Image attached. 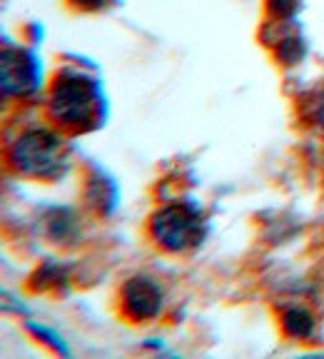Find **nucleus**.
Here are the masks:
<instances>
[{
  "label": "nucleus",
  "instance_id": "1",
  "mask_svg": "<svg viewBox=\"0 0 324 359\" xmlns=\"http://www.w3.org/2000/svg\"><path fill=\"white\" fill-rule=\"evenodd\" d=\"M97 93L93 80L78 73H62L50 93L53 118L65 128H88L95 118Z\"/></svg>",
  "mask_w": 324,
  "mask_h": 359
},
{
  "label": "nucleus",
  "instance_id": "2",
  "mask_svg": "<svg viewBox=\"0 0 324 359\" xmlns=\"http://www.w3.org/2000/svg\"><path fill=\"white\" fill-rule=\"evenodd\" d=\"M13 165L30 177H58L65 170L60 140L45 130L22 135L13 145Z\"/></svg>",
  "mask_w": 324,
  "mask_h": 359
},
{
  "label": "nucleus",
  "instance_id": "3",
  "mask_svg": "<svg viewBox=\"0 0 324 359\" xmlns=\"http://www.w3.org/2000/svg\"><path fill=\"white\" fill-rule=\"evenodd\" d=\"M152 235L165 250L182 252L200 237V217L184 205L165 208L152 217Z\"/></svg>",
  "mask_w": 324,
  "mask_h": 359
},
{
  "label": "nucleus",
  "instance_id": "4",
  "mask_svg": "<svg viewBox=\"0 0 324 359\" xmlns=\"http://www.w3.org/2000/svg\"><path fill=\"white\" fill-rule=\"evenodd\" d=\"M38 65L28 53H3V90L6 95H28L38 88Z\"/></svg>",
  "mask_w": 324,
  "mask_h": 359
},
{
  "label": "nucleus",
  "instance_id": "5",
  "mask_svg": "<svg viewBox=\"0 0 324 359\" xmlns=\"http://www.w3.org/2000/svg\"><path fill=\"white\" fill-rule=\"evenodd\" d=\"M123 304H125L128 317H135L137 322L150 320V317H155V314L160 312L162 292H160V287L152 280H147V277H135V280H130L128 285H125Z\"/></svg>",
  "mask_w": 324,
  "mask_h": 359
},
{
  "label": "nucleus",
  "instance_id": "6",
  "mask_svg": "<svg viewBox=\"0 0 324 359\" xmlns=\"http://www.w3.org/2000/svg\"><path fill=\"white\" fill-rule=\"evenodd\" d=\"M285 327H287V332H290L292 337H307L309 332H312L314 322H312V317L304 312V309H292V312L287 314Z\"/></svg>",
  "mask_w": 324,
  "mask_h": 359
},
{
  "label": "nucleus",
  "instance_id": "7",
  "mask_svg": "<svg viewBox=\"0 0 324 359\" xmlns=\"http://www.w3.org/2000/svg\"><path fill=\"white\" fill-rule=\"evenodd\" d=\"M312 120H314V125L324 133V90L317 93L312 100Z\"/></svg>",
  "mask_w": 324,
  "mask_h": 359
},
{
  "label": "nucleus",
  "instance_id": "8",
  "mask_svg": "<svg viewBox=\"0 0 324 359\" xmlns=\"http://www.w3.org/2000/svg\"><path fill=\"white\" fill-rule=\"evenodd\" d=\"M78 8H85V11H97L107 3V0H73Z\"/></svg>",
  "mask_w": 324,
  "mask_h": 359
}]
</instances>
